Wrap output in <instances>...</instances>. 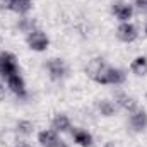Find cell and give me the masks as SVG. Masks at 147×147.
<instances>
[{"instance_id":"obj_19","label":"cell","mask_w":147,"mask_h":147,"mask_svg":"<svg viewBox=\"0 0 147 147\" xmlns=\"http://www.w3.org/2000/svg\"><path fill=\"white\" fill-rule=\"evenodd\" d=\"M135 9L142 14H147V0H135Z\"/></svg>"},{"instance_id":"obj_10","label":"cell","mask_w":147,"mask_h":147,"mask_svg":"<svg viewBox=\"0 0 147 147\" xmlns=\"http://www.w3.org/2000/svg\"><path fill=\"white\" fill-rule=\"evenodd\" d=\"M72 128V123H70V118L63 113H58L53 116L51 120V130H55L57 134H65Z\"/></svg>"},{"instance_id":"obj_6","label":"cell","mask_w":147,"mask_h":147,"mask_svg":"<svg viewBox=\"0 0 147 147\" xmlns=\"http://www.w3.org/2000/svg\"><path fill=\"white\" fill-rule=\"evenodd\" d=\"M116 36L123 43H134L139 38V29L130 21L128 22H120V26L116 28Z\"/></svg>"},{"instance_id":"obj_7","label":"cell","mask_w":147,"mask_h":147,"mask_svg":"<svg viewBox=\"0 0 147 147\" xmlns=\"http://www.w3.org/2000/svg\"><path fill=\"white\" fill-rule=\"evenodd\" d=\"M111 14L120 21V22H128L134 16V5H130L128 2H115L111 5Z\"/></svg>"},{"instance_id":"obj_14","label":"cell","mask_w":147,"mask_h":147,"mask_svg":"<svg viewBox=\"0 0 147 147\" xmlns=\"http://www.w3.org/2000/svg\"><path fill=\"white\" fill-rule=\"evenodd\" d=\"M130 70L135 75H146L147 74V57H137L130 63Z\"/></svg>"},{"instance_id":"obj_4","label":"cell","mask_w":147,"mask_h":147,"mask_svg":"<svg viewBox=\"0 0 147 147\" xmlns=\"http://www.w3.org/2000/svg\"><path fill=\"white\" fill-rule=\"evenodd\" d=\"M16 72H19L16 57L12 53H9V51H2L0 53V77L7 79L9 75H12Z\"/></svg>"},{"instance_id":"obj_1","label":"cell","mask_w":147,"mask_h":147,"mask_svg":"<svg viewBox=\"0 0 147 147\" xmlns=\"http://www.w3.org/2000/svg\"><path fill=\"white\" fill-rule=\"evenodd\" d=\"M125 79H127V75H125V72H123L121 69L106 65L105 70L99 74V77H98L94 82L103 84V86H121V84L125 82Z\"/></svg>"},{"instance_id":"obj_3","label":"cell","mask_w":147,"mask_h":147,"mask_svg":"<svg viewBox=\"0 0 147 147\" xmlns=\"http://www.w3.org/2000/svg\"><path fill=\"white\" fill-rule=\"evenodd\" d=\"M5 82H7V89H9L12 94H16L17 98H22V99H24V98L28 96V89H26L24 77H22L19 72L9 75V77L5 79Z\"/></svg>"},{"instance_id":"obj_24","label":"cell","mask_w":147,"mask_h":147,"mask_svg":"<svg viewBox=\"0 0 147 147\" xmlns=\"http://www.w3.org/2000/svg\"><path fill=\"white\" fill-rule=\"evenodd\" d=\"M105 147H115V146H113L111 142H106V144H105Z\"/></svg>"},{"instance_id":"obj_5","label":"cell","mask_w":147,"mask_h":147,"mask_svg":"<svg viewBox=\"0 0 147 147\" xmlns=\"http://www.w3.org/2000/svg\"><path fill=\"white\" fill-rule=\"evenodd\" d=\"M46 72L51 80H62L67 75V65L62 58H51L46 62Z\"/></svg>"},{"instance_id":"obj_23","label":"cell","mask_w":147,"mask_h":147,"mask_svg":"<svg viewBox=\"0 0 147 147\" xmlns=\"http://www.w3.org/2000/svg\"><path fill=\"white\" fill-rule=\"evenodd\" d=\"M57 147H69V146H67V142H63V140L60 139V142L57 144Z\"/></svg>"},{"instance_id":"obj_8","label":"cell","mask_w":147,"mask_h":147,"mask_svg":"<svg viewBox=\"0 0 147 147\" xmlns=\"http://www.w3.org/2000/svg\"><path fill=\"white\" fill-rule=\"evenodd\" d=\"M128 115H130L128 116V123H130V127L135 132H144L147 128V111L146 110L137 108L135 111H132Z\"/></svg>"},{"instance_id":"obj_25","label":"cell","mask_w":147,"mask_h":147,"mask_svg":"<svg viewBox=\"0 0 147 147\" xmlns=\"http://www.w3.org/2000/svg\"><path fill=\"white\" fill-rule=\"evenodd\" d=\"M144 33H146V36H147V24H146V28H144Z\"/></svg>"},{"instance_id":"obj_11","label":"cell","mask_w":147,"mask_h":147,"mask_svg":"<svg viewBox=\"0 0 147 147\" xmlns=\"http://www.w3.org/2000/svg\"><path fill=\"white\" fill-rule=\"evenodd\" d=\"M38 142L41 147H57L60 142V137L55 130H41L38 134Z\"/></svg>"},{"instance_id":"obj_16","label":"cell","mask_w":147,"mask_h":147,"mask_svg":"<svg viewBox=\"0 0 147 147\" xmlns=\"http://www.w3.org/2000/svg\"><path fill=\"white\" fill-rule=\"evenodd\" d=\"M98 110H99V113H101V116H106V118H110V116H113L115 115V105L111 103V101H108V99H103V101H99L98 103Z\"/></svg>"},{"instance_id":"obj_12","label":"cell","mask_w":147,"mask_h":147,"mask_svg":"<svg viewBox=\"0 0 147 147\" xmlns=\"http://www.w3.org/2000/svg\"><path fill=\"white\" fill-rule=\"evenodd\" d=\"M72 139L79 147H92V142H94L92 135L87 130H84V128H74Z\"/></svg>"},{"instance_id":"obj_20","label":"cell","mask_w":147,"mask_h":147,"mask_svg":"<svg viewBox=\"0 0 147 147\" xmlns=\"http://www.w3.org/2000/svg\"><path fill=\"white\" fill-rule=\"evenodd\" d=\"M14 0H0V10H12Z\"/></svg>"},{"instance_id":"obj_15","label":"cell","mask_w":147,"mask_h":147,"mask_svg":"<svg viewBox=\"0 0 147 147\" xmlns=\"http://www.w3.org/2000/svg\"><path fill=\"white\" fill-rule=\"evenodd\" d=\"M31 7H33V0H14L12 12H16L19 16H24L31 10Z\"/></svg>"},{"instance_id":"obj_13","label":"cell","mask_w":147,"mask_h":147,"mask_svg":"<svg viewBox=\"0 0 147 147\" xmlns=\"http://www.w3.org/2000/svg\"><path fill=\"white\" fill-rule=\"evenodd\" d=\"M105 67H106V63H105V60L103 58H92L89 63H87V67H86V74L92 79V80H96L98 77H99V74L105 70Z\"/></svg>"},{"instance_id":"obj_2","label":"cell","mask_w":147,"mask_h":147,"mask_svg":"<svg viewBox=\"0 0 147 147\" xmlns=\"http://www.w3.org/2000/svg\"><path fill=\"white\" fill-rule=\"evenodd\" d=\"M26 43H28L29 50L41 53V51H46V48L50 46V38L46 36V33H43L41 29L36 28L26 34Z\"/></svg>"},{"instance_id":"obj_9","label":"cell","mask_w":147,"mask_h":147,"mask_svg":"<svg viewBox=\"0 0 147 147\" xmlns=\"http://www.w3.org/2000/svg\"><path fill=\"white\" fill-rule=\"evenodd\" d=\"M115 105L120 106L121 110H125L127 113H132V111H135L139 108L137 106V101L132 96H128L127 92H116L115 94Z\"/></svg>"},{"instance_id":"obj_22","label":"cell","mask_w":147,"mask_h":147,"mask_svg":"<svg viewBox=\"0 0 147 147\" xmlns=\"http://www.w3.org/2000/svg\"><path fill=\"white\" fill-rule=\"evenodd\" d=\"M3 98H5V86L0 82V101H2Z\"/></svg>"},{"instance_id":"obj_18","label":"cell","mask_w":147,"mask_h":147,"mask_svg":"<svg viewBox=\"0 0 147 147\" xmlns=\"http://www.w3.org/2000/svg\"><path fill=\"white\" fill-rule=\"evenodd\" d=\"M17 26H19V29H21V31H24L26 34H28V33H31L33 29H36L34 21H33V19H28V17H22V19L17 22Z\"/></svg>"},{"instance_id":"obj_17","label":"cell","mask_w":147,"mask_h":147,"mask_svg":"<svg viewBox=\"0 0 147 147\" xmlns=\"http://www.w3.org/2000/svg\"><path fill=\"white\" fill-rule=\"evenodd\" d=\"M16 130H17V134H21V135H31L33 134V130H34V125H33V121H29V120H21L19 123H17V127H16Z\"/></svg>"},{"instance_id":"obj_21","label":"cell","mask_w":147,"mask_h":147,"mask_svg":"<svg viewBox=\"0 0 147 147\" xmlns=\"http://www.w3.org/2000/svg\"><path fill=\"white\" fill-rule=\"evenodd\" d=\"M14 147H33L29 142H26V140H19V142H16V146Z\"/></svg>"}]
</instances>
